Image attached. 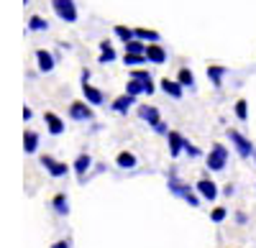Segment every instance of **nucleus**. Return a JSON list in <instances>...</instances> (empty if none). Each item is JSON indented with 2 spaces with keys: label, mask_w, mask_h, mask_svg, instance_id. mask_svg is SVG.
Segmentation results:
<instances>
[{
  "label": "nucleus",
  "mask_w": 256,
  "mask_h": 248,
  "mask_svg": "<svg viewBox=\"0 0 256 248\" xmlns=\"http://www.w3.org/2000/svg\"><path fill=\"white\" fill-rule=\"evenodd\" d=\"M166 184H169V192H172L174 197H182L190 208H200V195L192 190L190 184H184V182L177 179V169H174V167L169 169V182H166Z\"/></svg>",
  "instance_id": "1"
},
{
  "label": "nucleus",
  "mask_w": 256,
  "mask_h": 248,
  "mask_svg": "<svg viewBox=\"0 0 256 248\" xmlns=\"http://www.w3.org/2000/svg\"><path fill=\"white\" fill-rule=\"evenodd\" d=\"M228 138H230V143H233V149L238 151V156L241 159H251L254 156V143L246 138V136H241L238 131H233V128H228Z\"/></svg>",
  "instance_id": "2"
},
{
  "label": "nucleus",
  "mask_w": 256,
  "mask_h": 248,
  "mask_svg": "<svg viewBox=\"0 0 256 248\" xmlns=\"http://www.w3.org/2000/svg\"><path fill=\"white\" fill-rule=\"evenodd\" d=\"M226 164H228V149L220 146V143H216L208 154V169L210 172H223Z\"/></svg>",
  "instance_id": "3"
},
{
  "label": "nucleus",
  "mask_w": 256,
  "mask_h": 248,
  "mask_svg": "<svg viewBox=\"0 0 256 248\" xmlns=\"http://www.w3.org/2000/svg\"><path fill=\"white\" fill-rule=\"evenodd\" d=\"M52 5H54V13H56L62 20H67V23H74V20H77L74 0H52Z\"/></svg>",
  "instance_id": "4"
},
{
  "label": "nucleus",
  "mask_w": 256,
  "mask_h": 248,
  "mask_svg": "<svg viewBox=\"0 0 256 248\" xmlns=\"http://www.w3.org/2000/svg\"><path fill=\"white\" fill-rule=\"evenodd\" d=\"M38 164H41V167H44V169H46L52 177H64V174L70 172V167H67V164H62V161H56L54 156H46V154L38 159Z\"/></svg>",
  "instance_id": "5"
},
{
  "label": "nucleus",
  "mask_w": 256,
  "mask_h": 248,
  "mask_svg": "<svg viewBox=\"0 0 256 248\" xmlns=\"http://www.w3.org/2000/svg\"><path fill=\"white\" fill-rule=\"evenodd\" d=\"M195 190H198V195L202 197V200H208V202H212L218 197V184L212 182V179H200L198 184H195Z\"/></svg>",
  "instance_id": "6"
},
{
  "label": "nucleus",
  "mask_w": 256,
  "mask_h": 248,
  "mask_svg": "<svg viewBox=\"0 0 256 248\" xmlns=\"http://www.w3.org/2000/svg\"><path fill=\"white\" fill-rule=\"evenodd\" d=\"M70 118L72 120H90L92 118V108L88 102H72L70 105Z\"/></svg>",
  "instance_id": "7"
},
{
  "label": "nucleus",
  "mask_w": 256,
  "mask_h": 248,
  "mask_svg": "<svg viewBox=\"0 0 256 248\" xmlns=\"http://www.w3.org/2000/svg\"><path fill=\"white\" fill-rule=\"evenodd\" d=\"M82 95H84V100H88L90 105H100V102L105 100V95L98 87H92L90 82H82Z\"/></svg>",
  "instance_id": "8"
},
{
  "label": "nucleus",
  "mask_w": 256,
  "mask_h": 248,
  "mask_svg": "<svg viewBox=\"0 0 256 248\" xmlns=\"http://www.w3.org/2000/svg\"><path fill=\"white\" fill-rule=\"evenodd\" d=\"M166 141H169V154H172V156H180L184 151V138L177 131H169L166 133Z\"/></svg>",
  "instance_id": "9"
},
{
  "label": "nucleus",
  "mask_w": 256,
  "mask_h": 248,
  "mask_svg": "<svg viewBox=\"0 0 256 248\" xmlns=\"http://www.w3.org/2000/svg\"><path fill=\"white\" fill-rule=\"evenodd\" d=\"M146 59L154 61V64H164V61H166V51L159 44H154V41H152V44L146 46Z\"/></svg>",
  "instance_id": "10"
},
{
  "label": "nucleus",
  "mask_w": 256,
  "mask_h": 248,
  "mask_svg": "<svg viewBox=\"0 0 256 248\" xmlns=\"http://www.w3.org/2000/svg\"><path fill=\"white\" fill-rule=\"evenodd\" d=\"M44 123H46V128H49V133H52V136H62V133H64V123H62V118H59V115L46 113V115H44Z\"/></svg>",
  "instance_id": "11"
},
{
  "label": "nucleus",
  "mask_w": 256,
  "mask_h": 248,
  "mask_svg": "<svg viewBox=\"0 0 256 248\" xmlns=\"http://www.w3.org/2000/svg\"><path fill=\"white\" fill-rule=\"evenodd\" d=\"M138 115H141V120H146L152 128L162 120V118H159V110H156V108H152V105H141V108H138Z\"/></svg>",
  "instance_id": "12"
},
{
  "label": "nucleus",
  "mask_w": 256,
  "mask_h": 248,
  "mask_svg": "<svg viewBox=\"0 0 256 248\" xmlns=\"http://www.w3.org/2000/svg\"><path fill=\"white\" fill-rule=\"evenodd\" d=\"M134 102H136V97L126 92V95H120V97L113 100V110H116V113H128V108H131Z\"/></svg>",
  "instance_id": "13"
},
{
  "label": "nucleus",
  "mask_w": 256,
  "mask_h": 248,
  "mask_svg": "<svg viewBox=\"0 0 256 248\" xmlns=\"http://www.w3.org/2000/svg\"><path fill=\"white\" fill-rule=\"evenodd\" d=\"M36 59H38V69H41V72H52V69H54V56H52L49 51L38 49V51H36Z\"/></svg>",
  "instance_id": "14"
},
{
  "label": "nucleus",
  "mask_w": 256,
  "mask_h": 248,
  "mask_svg": "<svg viewBox=\"0 0 256 248\" xmlns=\"http://www.w3.org/2000/svg\"><path fill=\"white\" fill-rule=\"evenodd\" d=\"M90 164H92V159H90L88 154H80V156L74 159V172H77L80 179H84V174H88V169H90Z\"/></svg>",
  "instance_id": "15"
},
{
  "label": "nucleus",
  "mask_w": 256,
  "mask_h": 248,
  "mask_svg": "<svg viewBox=\"0 0 256 248\" xmlns=\"http://www.w3.org/2000/svg\"><path fill=\"white\" fill-rule=\"evenodd\" d=\"M162 90L166 95H172V97H182V85H180V79H162Z\"/></svg>",
  "instance_id": "16"
},
{
  "label": "nucleus",
  "mask_w": 256,
  "mask_h": 248,
  "mask_svg": "<svg viewBox=\"0 0 256 248\" xmlns=\"http://www.w3.org/2000/svg\"><path fill=\"white\" fill-rule=\"evenodd\" d=\"M116 164H118L120 169H136V164H138V161H136V156H134L131 151H120L118 159H116Z\"/></svg>",
  "instance_id": "17"
},
{
  "label": "nucleus",
  "mask_w": 256,
  "mask_h": 248,
  "mask_svg": "<svg viewBox=\"0 0 256 248\" xmlns=\"http://www.w3.org/2000/svg\"><path fill=\"white\" fill-rule=\"evenodd\" d=\"M38 149V133L36 131H26L24 133V151L26 154H34Z\"/></svg>",
  "instance_id": "18"
},
{
  "label": "nucleus",
  "mask_w": 256,
  "mask_h": 248,
  "mask_svg": "<svg viewBox=\"0 0 256 248\" xmlns=\"http://www.w3.org/2000/svg\"><path fill=\"white\" fill-rule=\"evenodd\" d=\"M52 205H54V210H56L59 215H70V202H67V195H56V197L52 200Z\"/></svg>",
  "instance_id": "19"
},
{
  "label": "nucleus",
  "mask_w": 256,
  "mask_h": 248,
  "mask_svg": "<svg viewBox=\"0 0 256 248\" xmlns=\"http://www.w3.org/2000/svg\"><path fill=\"white\" fill-rule=\"evenodd\" d=\"M126 92H128V95H134V97H136V95H141V92H146V82H141V79H134V77H131V79H128V85H126Z\"/></svg>",
  "instance_id": "20"
},
{
  "label": "nucleus",
  "mask_w": 256,
  "mask_h": 248,
  "mask_svg": "<svg viewBox=\"0 0 256 248\" xmlns=\"http://www.w3.org/2000/svg\"><path fill=\"white\" fill-rule=\"evenodd\" d=\"M223 74H226V67H208V77L216 87L223 85Z\"/></svg>",
  "instance_id": "21"
},
{
  "label": "nucleus",
  "mask_w": 256,
  "mask_h": 248,
  "mask_svg": "<svg viewBox=\"0 0 256 248\" xmlns=\"http://www.w3.org/2000/svg\"><path fill=\"white\" fill-rule=\"evenodd\" d=\"M113 59H116L113 46L108 44V41H102V44H100V64H108V61H113Z\"/></svg>",
  "instance_id": "22"
},
{
  "label": "nucleus",
  "mask_w": 256,
  "mask_h": 248,
  "mask_svg": "<svg viewBox=\"0 0 256 248\" xmlns=\"http://www.w3.org/2000/svg\"><path fill=\"white\" fill-rule=\"evenodd\" d=\"M116 36L123 41V44H128V41L136 38V28H128V26H116Z\"/></svg>",
  "instance_id": "23"
},
{
  "label": "nucleus",
  "mask_w": 256,
  "mask_h": 248,
  "mask_svg": "<svg viewBox=\"0 0 256 248\" xmlns=\"http://www.w3.org/2000/svg\"><path fill=\"white\" fill-rule=\"evenodd\" d=\"M123 61H126V67H138V64H144V61H148V59H146V54H128L126 51Z\"/></svg>",
  "instance_id": "24"
},
{
  "label": "nucleus",
  "mask_w": 256,
  "mask_h": 248,
  "mask_svg": "<svg viewBox=\"0 0 256 248\" xmlns=\"http://www.w3.org/2000/svg\"><path fill=\"white\" fill-rule=\"evenodd\" d=\"M126 51L128 54H146V46H144L141 38H134V41H128V44H126Z\"/></svg>",
  "instance_id": "25"
},
{
  "label": "nucleus",
  "mask_w": 256,
  "mask_h": 248,
  "mask_svg": "<svg viewBox=\"0 0 256 248\" xmlns=\"http://www.w3.org/2000/svg\"><path fill=\"white\" fill-rule=\"evenodd\" d=\"M177 79H180V85H182V87H192V85H195V74H192L190 69H180Z\"/></svg>",
  "instance_id": "26"
},
{
  "label": "nucleus",
  "mask_w": 256,
  "mask_h": 248,
  "mask_svg": "<svg viewBox=\"0 0 256 248\" xmlns=\"http://www.w3.org/2000/svg\"><path fill=\"white\" fill-rule=\"evenodd\" d=\"M28 28L31 31H46L49 28V23L41 15H31V20H28Z\"/></svg>",
  "instance_id": "27"
},
{
  "label": "nucleus",
  "mask_w": 256,
  "mask_h": 248,
  "mask_svg": "<svg viewBox=\"0 0 256 248\" xmlns=\"http://www.w3.org/2000/svg\"><path fill=\"white\" fill-rule=\"evenodd\" d=\"M136 38H141V41H159V33L156 31H148V28H136Z\"/></svg>",
  "instance_id": "28"
},
{
  "label": "nucleus",
  "mask_w": 256,
  "mask_h": 248,
  "mask_svg": "<svg viewBox=\"0 0 256 248\" xmlns=\"http://www.w3.org/2000/svg\"><path fill=\"white\" fill-rule=\"evenodd\" d=\"M236 115H238L241 120L248 118V102H246V100H238V102H236Z\"/></svg>",
  "instance_id": "29"
},
{
  "label": "nucleus",
  "mask_w": 256,
  "mask_h": 248,
  "mask_svg": "<svg viewBox=\"0 0 256 248\" xmlns=\"http://www.w3.org/2000/svg\"><path fill=\"white\" fill-rule=\"evenodd\" d=\"M131 77H134V79H141V82H146V85L152 82V74H148L146 69H134V72H131Z\"/></svg>",
  "instance_id": "30"
},
{
  "label": "nucleus",
  "mask_w": 256,
  "mask_h": 248,
  "mask_svg": "<svg viewBox=\"0 0 256 248\" xmlns=\"http://www.w3.org/2000/svg\"><path fill=\"white\" fill-rule=\"evenodd\" d=\"M184 154H187L190 159H198V156H200V149H198V146H192L190 141H184Z\"/></svg>",
  "instance_id": "31"
},
{
  "label": "nucleus",
  "mask_w": 256,
  "mask_h": 248,
  "mask_svg": "<svg viewBox=\"0 0 256 248\" xmlns=\"http://www.w3.org/2000/svg\"><path fill=\"white\" fill-rule=\"evenodd\" d=\"M226 215H228V213H226V208H216L210 218H212V223H223V220H226Z\"/></svg>",
  "instance_id": "32"
},
{
  "label": "nucleus",
  "mask_w": 256,
  "mask_h": 248,
  "mask_svg": "<svg viewBox=\"0 0 256 248\" xmlns=\"http://www.w3.org/2000/svg\"><path fill=\"white\" fill-rule=\"evenodd\" d=\"M154 131H156V133H162V136H166V133H169V131H166V123H164V120H159V123H156V126H154Z\"/></svg>",
  "instance_id": "33"
},
{
  "label": "nucleus",
  "mask_w": 256,
  "mask_h": 248,
  "mask_svg": "<svg viewBox=\"0 0 256 248\" xmlns=\"http://www.w3.org/2000/svg\"><path fill=\"white\" fill-rule=\"evenodd\" d=\"M52 248H70V241H56Z\"/></svg>",
  "instance_id": "34"
},
{
  "label": "nucleus",
  "mask_w": 256,
  "mask_h": 248,
  "mask_svg": "<svg viewBox=\"0 0 256 248\" xmlns=\"http://www.w3.org/2000/svg\"><path fill=\"white\" fill-rule=\"evenodd\" d=\"M31 115H34V113H31V108H24V118H26V120H31Z\"/></svg>",
  "instance_id": "35"
},
{
  "label": "nucleus",
  "mask_w": 256,
  "mask_h": 248,
  "mask_svg": "<svg viewBox=\"0 0 256 248\" xmlns=\"http://www.w3.org/2000/svg\"><path fill=\"white\" fill-rule=\"evenodd\" d=\"M254 161H256V149H254Z\"/></svg>",
  "instance_id": "36"
}]
</instances>
